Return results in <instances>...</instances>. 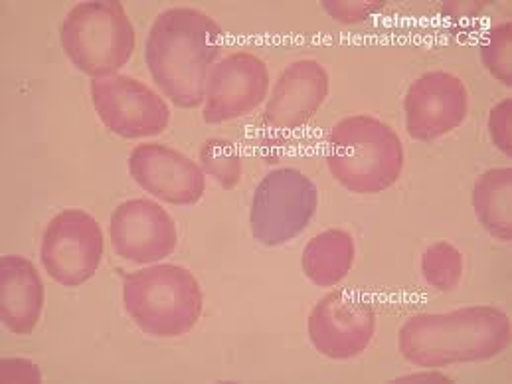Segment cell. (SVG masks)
<instances>
[{"mask_svg": "<svg viewBox=\"0 0 512 384\" xmlns=\"http://www.w3.org/2000/svg\"><path fill=\"white\" fill-rule=\"evenodd\" d=\"M222 48V28L196 8H171L155 20L145 60L155 84L178 107L206 99L210 68Z\"/></svg>", "mask_w": 512, "mask_h": 384, "instance_id": "1", "label": "cell"}, {"mask_svg": "<svg viewBox=\"0 0 512 384\" xmlns=\"http://www.w3.org/2000/svg\"><path fill=\"white\" fill-rule=\"evenodd\" d=\"M398 343L404 359L424 369L487 361L511 345V319L491 305L418 313L404 323Z\"/></svg>", "mask_w": 512, "mask_h": 384, "instance_id": "2", "label": "cell"}, {"mask_svg": "<svg viewBox=\"0 0 512 384\" xmlns=\"http://www.w3.org/2000/svg\"><path fill=\"white\" fill-rule=\"evenodd\" d=\"M327 163L344 189L356 194H378L390 189L404 169L400 137L372 115H354L339 121L329 133Z\"/></svg>", "mask_w": 512, "mask_h": 384, "instance_id": "3", "label": "cell"}, {"mask_svg": "<svg viewBox=\"0 0 512 384\" xmlns=\"http://www.w3.org/2000/svg\"><path fill=\"white\" fill-rule=\"evenodd\" d=\"M123 301L131 319L147 335L161 339L190 333L204 305L198 280L174 264L151 266L127 276Z\"/></svg>", "mask_w": 512, "mask_h": 384, "instance_id": "4", "label": "cell"}, {"mask_svg": "<svg viewBox=\"0 0 512 384\" xmlns=\"http://www.w3.org/2000/svg\"><path fill=\"white\" fill-rule=\"evenodd\" d=\"M66 56L87 76H115L133 56L135 28L121 2H82L62 24Z\"/></svg>", "mask_w": 512, "mask_h": 384, "instance_id": "5", "label": "cell"}, {"mask_svg": "<svg viewBox=\"0 0 512 384\" xmlns=\"http://www.w3.org/2000/svg\"><path fill=\"white\" fill-rule=\"evenodd\" d=\"M317 204L319 191L305 173L291 167L271 171L252 200V234L263 246H281L309 226Z\"/></svg>", "mask_w": 512, "mask_h": 384, "instance_id": "6", "label": "cell"}, {"mask_svg": "<svg viewBox=\"0 0 512 384\" xmlns=\"http://www.w3.org/2000/svg\"><path fill=\"white\" fill-rule=\"evenodd\" d=\"M46 272L66 288H78L97 272L103 258V232L97 220L78 208L56 214L42 238Z\"/></svg>", "mask_w": 512, "mask_h": 384, "instance_id": "7", "label": "cell"}, {"mask_svg": "<svg viewBox=\"0 0 512 384\" xmlns=\"http://www.w3.org/2000/svg\"><path fill=\"white\" fill-rule=\"evenodd\" d=\"M91 99L105 127L125 139L159 135L171 119L167 101L131 76L95 78Z\"/></svg>", "mask_w": 512, "mask_h": 384, "instance_id": "8", "label": "cell"}, {"mask_svg": "<svg viewBox=\"0 0 512 384\" xmlns=\"http://www.w3.org/2000/svg\"><path fill=\"white\" fill-rule=\"evenodd\" d=\"M376 315L372 305L352 291L325 295L309 315V337L315 349L337 361L358 357L374 337Z\"/></svg>", "mask_w": 512, "mask_h": 384, "instance_id": "9", "label": "cell"}, {"mask_svg": "<svg viewBox=\"0 0 512 384\" xmlns=\"http://www.w3.org/2000/svg\"><path fill=\"white\" fill-rule=\"evenodd\" d=\"M109 236L115 254L135 264H153L169 258L178 242L171 214L147 198L119 204L111 216Z\"/></svg>", "mask_w": 512, "mask_h": 384, "instance_id": "10", "label": "cell"}, {"mask_svg": "<svg viewBox=\"0 0 512 384\" xmlns=\"http://www.w3.org/2000/svg\"><path fill=\"white\" fill-rule=\"evenodd\" d=\"M269 90V72L263 60L250 52H236L220 60L208 76L206 123H224L252 113Z\"/></svg>", "mask_w": 512, "mask_h": 384, "instance_id": "11", "label": "cell"}, {"mask_svg": "<svg viewBox=\"0 0 512 384\" xmlns=\"http://www.w3.org/2000/svg\"><path fill=\"white\" fill-rule=\"evenodd\" d=\"M404 107L410 137L431 141L451 133L465 121L469 94L455 74L427 72L410 86Z\"/></svg>", "mask_w": 512, "mask_h": 384, "instance_id": "12", "label": "cell"}, {"mask_svg": "<svg viewBox=\"0 0 512 384\" xmlns=\"http://www.w3.org/2000/svg\"><path fill=\"white\" fill-rule=\"evenodd\" d=\"M129 171L139 187L180 206L198 202L206 187L204 173L192 159L161 143L135 147L129 157Z\"/></svg>", "mask_w": 512, "mask_h": 384, "instance_id": "13", "label": "cell"}, {"mask_svg": "<svg viewBox=\"0 0 512 384\" xmlns=\"http://www.w3.org/2000/svg\"><path fill=\"white\" fill-rule=\"evenodd\" d=\"M327 94V70L317 60H299L291 64L277 80L263 121L269 129H299L317 113Z\"/></svg>", "mask_w": 512, "mask_h": 384, "instance_id": "14", "label": "cell"}, {"mask_svg": "<svg viewBox=\"0 0 512 384\" xmlns=\"http://www.w3.org/2000/svg\"><path fill=\"white\" fill-rule=\"evenodd\" d=\"M44 307V282L22 256L0 260V319L16 335H30Z\"/></svg>", "mask_w": 512, "mask_h": 384, "instance_id": "15", "label": "cell"}, {"mask_svg": "<svg viewBox=\"0 0 512 384\" xmlns=\"http://www.w3.org/2000/svg\"><path fill=\"white\" fill-rule=\"evenodd\" d=\"M354 262V240L341 230L331 228L315 236L303 252V272L319 288H333L346 278Z\"/></svg>", "mask_w": 512, "mask_h": 384, "instance_id": "16", "label": "cell"}, {"mask_svg": "<svg viewBox=\"0 0 512 384\" xmlns=\"http://www.w3.org/2000/svg\"><path fill=\"white\" fill-rule=\"evenodd\" d=\"M473 206L485 230L503 242L512 240V171L491 169L473 189Z\"/></svg>", "mask_w": 512, "mask_h": 384, "instance_id": "17", "label": "cell"}, {"mask_svg": "<svg viewBox=\"0 0 512 384\" xmlns=\"http://www.w3.org/2000/svg\"><path fill=\"white\" fill-rule=\"evenodd\" d=\"M422 274L427 286L439 291L457 288L463 276V256L449 242H437L429 246L422 256Z\"/></svg>", "mask_w": 512, "mask_h": 384, "instance_id": "18", "label": "cell"}, {"mask_svg": "<svg viewBox=\"0 0 512 384\" xmlns=\"http://www.w3.org/2000/svg\"><path fill=\"white\" fill-rule=\"evenodd\" d=\"M204 171L224 189H234L242 179V157L234 143L226 139H210L200 149Z\"/></svg>", "mask_w": 512, "mask_h": 384, "instance_id": "19", "label": "cell"}, {"mask_svg": "<svg viewBox=\"0 0 512 384\" xmlns=\"http://www.w3.org/2000/svg\"><path fill=\"white\" fill-rule=\"evenodd\" d=\"M481 58L487 70L505 86L512 84V24L489 30L481 42Z\"/></svg>", "mask_w": 512, "mask_h": 384, "instance_id": "20", "label": "cell"}, {"mask_svg": "<svg viewBox=\"0 0 512 384\" xmlns=\"http://www.w3.org/2000/svg\"><path fill=\"white\" fill-rule=\"evenodd\" d=\"M386 2L382 0H374V2H368V0H360V2H333V0H327L323 2V8L339 22L344 24H352V22H362L366 18H370L372 14L380 12L384 8Z\"/></svg>", "mask_w": 512, "mask_h": 384, "instance_id": "21", "label": "cell"}, {"mask_svg": "<svg viewBox=\"0 0 512 384\" xmlns=\"http://www.w3.org/2000/svg\"><path fill=\"white\" fill-rule=\"evenodd\" d=\"M489 131L493 143L505 153H512V99H505L493 107L489 117Z\"/></svg>", "mask_w": 512, "mask_h": 384, "instance_id": "22", "label": "cell"}, {"mask_svg": "<svg viewBox=\"0 0 512 384\" xmlns=\"http://www.w3.org/2000/svg\"><path fill=\"white\" fill-rule=\"evenodd\" d=\"M0 367V375L8 383H40L38 367L26 359H6Z\"/></svg>", "mask_w": 512, "mask_h": 384, "instance_id": "23", "label": "cell"}]
</instances>
